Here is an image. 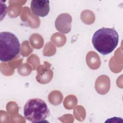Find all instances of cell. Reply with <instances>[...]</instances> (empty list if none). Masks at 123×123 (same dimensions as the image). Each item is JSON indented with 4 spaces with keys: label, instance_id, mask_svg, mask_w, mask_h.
Instances as JSON below:
<instances>
[{
    "label": "cell",
    "instance_id": "6da1fadb",
    "mask_svg": "<svg viewBox=\"0 0 123 123\" xmlns=\"http://www.w3.org/2000/svg\"><path fill=\"white\" fill-rule=\"evenodd\" d=\"M118 42V34L113 28H100L94 33L92 38L94 48L104 55L111 53L117 46Z\"/></svg>",
    "mask_w": 123,
    "mask_h": 123
},
{
    "label": "cell",
    "instance_id": "7a4b0ae2",
    "mask_svg": "<svg viewBox=\"0 0 123 123\" xmlns=\"http://www.w3.org/2000/svg\"><path fill=\"white\" fill-rule=\"evenodd\" d=\"M21 46L17 37L10 32L0 33V60L7 62L13 60L19 53Z\"/></svg>",
    "mask_w": 123,
    "mask_h": 123
},
{
    "label": "cell",
    "instance_id": "3957f363",
    "mask_svg": "<svg viewBox=\"0 0 123 123\" xmlns=\"http://www.w3.org/2000/svg\"><path fill=\"white\" fill-rule=\"evenodd\" d=\"M24 116L27 120L33 123L43 122L49 114L46 103L38 98L29 99L24 108Z\"/></svg>",
    "mask_w": 123,
    "mask_h": 123
},
{
    "label": "cell",
    "instance_id": "277c9868",
    "mask_svg": "<svg viewBox=\"0 0 123 123\" xmlns=\"http://www.w3.org/2000/svg\"><path fill=\"white\" fill-rule=\"evenodd\" d=\"M49 1L45 0H32L31 1V10L34 14L39 17H45L49 13Z\"/></svg>",
    "mask_w": 123,
    "mask_h": 123
},
{
    "label": "cell",
    "instance_id": "5b68a950",
    "mask_svg": "<svg viewBox=\"0 0 123 123\" xmlns=\"http://www.w3.org/2000/svg\"><path fill=\"white\" fill-rule=\"evenodd\" d=\"M72 17L67 13L60 14L56 19L55 26L56 29L60 32L63 33H67L71 30V23Z\"/></svg>",
    "mask_w": 123,
    "mask_h": 123
}]
</instances>
